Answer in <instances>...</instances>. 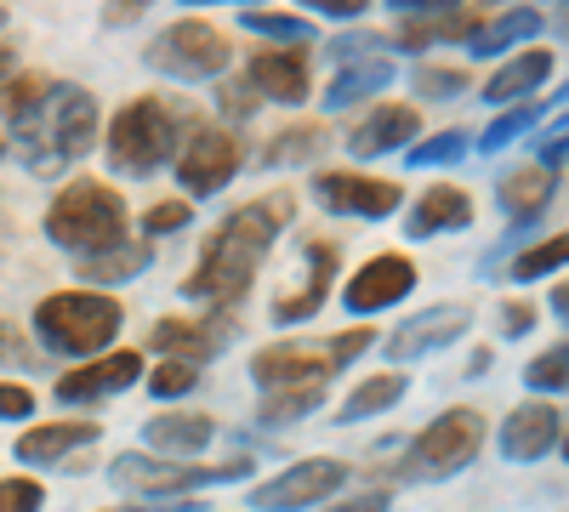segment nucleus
I'll return each instance as SVG.
<instances>
[{
	"label": "nucleus",
	"instance_id": "obj_1",
	"mask_svg": "<svg viewBox=\"0 0 569 512\" xmlns=\"http://www.w3.org/2000/svg\"><path fill=\"white\" fill-rule=\"evenodd\" d=\"M291 217H297V200L284 194V189L257 194L251 205H240L211 234V245L200 251L194 273L182 279V291L194 297V302H217V308L240 302L251 291V279H257V262L273 251V240L284 234V222H291Z\"/></svg>",
	"mask_w": 569,
	"mask_h": 512
},
{
	"label": "nucleus",
	"instance_id": "obj_2",
	"mask_svg": "<svg viewBox=\"0 0 569 512\" xmlns=\"http://www.w3.org/2000/svg\"><path fill=\"white\" fill-rule=\"evenodd\" d=\"M91 137H98V98L69 86V80H52L46 98L23 120H12V149H18L29 177L69 171L91 149Z\"/></svg>",
	"mask_w": 569,
	"mask_h": 512
},
{
	"label": "nucleus",
	"instance_id": "obj_3",
	"mask_svg": "<svg viewBox=\"0 0 569 512\" xmlns=\"http://www.w3.org/2000/svg\"><path fill=\"white\" fill-rule=\"evenodd\" d=\"M120 302L103 291H58V297H40L34 308V337L46 353H63V359H98L114 337H120Z\"/></svg>",
	"mask_w": 569,
	"mask_h": 512
},
{
	"label": "nucleus",
	"instance_id": "obj_4",
	"mask_svg": "<svg viewBox=\"0 0 569 512\" xmlns=\"http://www.w3.org/2000/svg\"><path fill=\"white\" fill-rule=\"evenodd\" d=\"M126 217L131 211H126L120 189L86 177V182H69L52 200V211H46V240L74 251V257H98V251H114L126 240Z\"/></svg>",
	"mask_w": 569,
	"mask_h": 512
},
{
	"label": "nucleus",
	"instance_id": "obj_5",
	"mask_svg": "<svg viewBox=\"0 0 569 512\" xmlns=\"http://www.w3.org/2000/svg\"><path fill=\"white\" fill-rule=\"evenodd\" d=\"M182 126H188V109L166 98H131L109 126V165L126 177H154L182 149Z\"/></svg>",
	"mask_w": 569,
	"mask_h": 512
},
{
	"label": "nucleus",
	"instance_id": "obj_6",
	"mask_svg": "<svg viewBox=\"0 0 569 512\" xmlns=\"http://www.w3.org/2000/svg\"><path fill=\"white\" fill-rule=\"evenodd\" d=\"M376 331L370 324H353L342 337H325V342H268L251 353V382L257 388H308V382H330L342 364H353L359 353H370Z\"/></svg>",
	"mask_w": 569,
	"mask_h": 512
},
{
	"label": "nucleus",
	"instance_id": "obj_7",
	"mask_svg": "<svg viewBox=\"0 0 569 512\" xmlns=\"http://www.w3.org/2000/svg\"><path fill=\"white\" fill-rule=\"evenodd\" d=\"M479 444H485V415L472 404H456L416 433V444L405 450V479H427V484L456 479L461 468L479 461Z\"/></svg>",
	"mask_w": 569,
	"mask_h": 512
},
{
	"label": "nucleus",
	"instance_id": "obj_8",
	"mask_svg": "<svg viewBox=\"0 0 569 512\" xmlns=\"http://www.w3.org/2000/svg\"><path fill=\"white\" fill-rule=\"evenodd\" d=\"M251 473V455H233L222 468H200V461H154V455H120L109 479L120 490H137L142 501H182L188 490H206V484H228V479H246Z\"/></svg>",
	"mask_w": 569,
	"mask_h": 512
},
{
	"label": "nucleus",
	"instance_id": "obj_9",
	"mask_svg": "<svg viewBox=\"0 0 569 512\" xmlns=\"http://www.w3.org/2000/svg\"><path fill=\"white\" fill-rule=\"evenodd\" d=\"M149 69L171 80H217L228 69V34L206 18H177L149 40Z\"/></svg>",
	"mask_w": 569,
	"mask_h": 512
},
{
	"label": "nucleus",
	"instance_id": "obj_10",
	"mask_svg": "<svg viewBox=\"0 0 569 512\" xmlns=\"http://www.w3.org/2000/svg\"><path fill=\"white\" fill-rule=\"evenodd\" d=\"M348 484V461L337 455H313V461H291L284 473H273L268 484L251 490V506L257 512H308V506H325Z\"/></svg>",
	"mask_w": 569,
	"mask_h": 512
},
{
	"label": "nucleus",
	"instance_id": "obj_11",
	"mask_svg": "<svg viewBox=\"0 0 569 512\" xmlns=\"http://www.w3.org/2000/svg\"><path fill=\"white\" fill-rule=\"evenodd\" d=\"M240 165H246V149H240V137L222 131V126H194V137L177 149V182L200 200L228 189Z\"/></svg>",
	"mask_w": 569,
	"mask_h": 512
},
{
	"label": "nucleus",
	"instance_id": "obj_12",
	"mask_svg": "<svg viewBox=\"0 0 569 512\" xmlns=\"http://www.w3.org/2000/svg\"><path fill=\"white\" fill-rule=\"evenodd\" d=\"M416 262L410 257H399V251H382V257H370L353 279H348V291H342V302H348V313L353 319H365V313H382V308H393V302H405L410 291H416Z\"/></svg>",
	"mask_w": 569,
	"mask_h": 512
},
{
	"label": "nucleus",
	"instance_id": "obj_13",
	"mask_svg": "<svg viewBox=\"0 0 569 512\" xmlns=\"http://www.w3.org/2000/svg\"><path fill=\"white\" fill-rule=\"evenodd\" d=\"M313 200L337 217H365V222H382L399 211V189L382 177H365V171H325L313 182Z\"/></svg>",
	"mask_w": 569,
	"mask_h": 512
},
{
	"label": "nucleus",
	"instance_id": "obj_14",
	"mask_svg": "<svg viewBox=\"0 0 569 512\" xmlns=\"http://www.w3.org/2000/svg\"><path fill=\"white\" fill-rule=\"evenodd\" d=\"M228 342H233V319H222V313H211V319H160L154 337H149L154 353H166L177 364H194V370L206 359H217Z\"/></svg>",
	"mask_w": 569,
	"mask_h": 512
},
{
	"label": "nucleus",
	"instance_id": "obj_15",
	"mask_svg": "<svg viewBox=\"0 0 569 512\" xmlns=\"http://www.w3.org/2000/svg\"><path fill=\"white\" fill-rule=\"evenodd\" d=\"M246 86L273 103H308V86H313L308 46H268V52H257L246 69Z\"/></svg>",
	"mask_w": 569,
	"mask_h": 512
},
{
	"label": "nucleus",
	"instance_id": "obj_16",
	"mask_svg": "<svg viewBox=\"0 0 569 512\" xmlns=\"http://www.w3.org/2000/svg\"><path fill=\"white\" fill-rule=\"evenodd\" d=\"M467 324H472V313H467L461 302L421 308L410 324H399V331L388 337V359H393V364H405V359H427V353L450 348L456 337H467Z\"/></svg>",
	"mask_w": 569,
	"mask_h": 512
},
{
	"label": "nucleus",
	"instance_id": "obj_17",
	"mask_svg": "<svg viewBox=\"0 0 569 512\" xmlns=\"http://www.w3.org/2000/svg\"><path fill=\"white\" fill-rule=\"evenodd\" d=\"M393 7H399V46H410V52H427L439 40H461L479 23L456 0H393Z\"/></svg>",
	"mask_w": 569,
	"mask_h": 512
},
{
	"label": "nucleus",
	"instance_id": "obj_18",
	"mask_svg": "<svg viewBox=\"0 0 569 512\" xmlns=\"http://www.w3.org/2000/svg\"><path fill=\"white\" fill-rule=\"evenodd\" d=\"M302 285L291 291V297H279L273 302V319L279 324H302V319H313L319 308H325V297H330V279H337V245L330 240H302Z\"/></svg>",
	"mask_w": 569,
	"mask_h": 512
},
{
	"label": "nucleus",
	"instance_id": "obj_19",
	"mask_svg": "<svg viewBox=\"0 0 569 512\" xmlns=\"http://www.w3.org/2000/svg\"><path fill=\"white\" fill-rule=\"evenodd\" d=\"M558 444H563V410L558 404L530 399V404H518L501 422V455L507 461H541Z\"/></svg>",
	"mask_w": 569,
	"mask_h": 512
},
{
	"label": "nucleus",
	"instance_id": "obj_20",
	"mask_svg": "<svg viewBox=\"0 0 569 512\" xmlns=\"http://www.w3.org/2000/svg\"><path fill=\"white\" fill-rule=\"evenodd\" d=\"M142 377V353H103V359H91L80 370H69V377H58V399L63 404H91V399H109L120 388H131Z\"/></svg>",
	"mask_w": 569,
	"mask_h": 512
},
{
	"label": "nucleus",
	"instance_id": "obj_21",
	"mask_svg": "<svg viewBox=\"0 0 569 512\" xmlns=\"http://www.w3.org/2000/svg\"><path fill=\"white\" fill-rule=\"evenodd\" d=\"M416 131H421V120H416L410 103H376V109L353 126L348 149H353L359 160H382V154L410 149V143H416Z\"/></svg>",
	"mask_w": 569,
	"mask_h": 512
},
{
	"label": "nucleus",
	"instance_id": "obj_22",
	"mask_svg": "<svg viewBox=\"0 0 569 512\" xmlns=\"http://www.w3.org/2000/svg\"><path fill=\"white\" fill-rule=\"evenodd\" d=\"M467 222H472V200H467V189L445 182V189H427V194L410 205L405 234H410V240H439V234H456V228H467Z\"/></svg>",
	"mask_w": 569,
	"mask_h": 512
},
{
	"label": "nucleus",
	"instance_id": "obj_23",
	"mask_svg": "<svg viewBox=\"0 0 569 512\" xmlns=\"http://www.w3.org/2000/svg\"><path fill=\"white\" fill-rule=\"evenodd\" d=\"M541 29H547V18H541L536 7H512V12L479 18L461 40H467V52H472V58H501V52H512L518 40H530V34H541Z\"/></svg>",
	"mask_w": 569,
	"mask_h": 512
},
{
	"label": "nucleus",
	"instance_id": "obj_24",
	"mask_svg": "<svg viewBox=\"0 0 569 512\" xmlns=\"http://www.w3.org/2000/svg\"><path fill=\"white\" fill-rule=\"evenodd\" d=\"M103 422H86V415H74V422H46V428H29L18 439V461H34V468H46V461H63L69 450L80 444H98Z\"/></svg>",
	"mask_w": 569,
	"mask_h": 512
},
{
	"label": "nucleus",
	"instance_id": "obj_25",
	"mask_svg": "<svg viewBox=\"0 0 569 512\" xmlns=\"http://www.w3.org/2000/svg\"><path fill=\"white\" fill-rule=\"evenodd\" d=\"M547 74H552V52H518V58H507V63L490 74L485 98L501 103V109H512V103H525L536 86H547Z\"/></svg>",
	"mask_w": 569,
	"mask_h": 512
},
{
	"label": "nucleus",
	"instance_id": "obj_26",
	"mask_svg": "<svg viewBox=\"0 0 569 512\" xmlns=\"http://www.w3.org/2000/svg\"><path fill=\"white\" fill-rule=\"evenodd\" d=\"M142 439H149L154 450H166V455H177V461H188V455H200L211 439H217V422L211 415H154L149 428H142Z\"/></svg>",
	"mask_w": 569,
	"mask_h": 512
},
{
	"label": "nucleus",
	"instance_id": "obj_27",
	"mask_svg": "<svg viewBox=\"0 0 569 512\" xmlns=\"http://www.w3.org/2000/svg\"><path fill=\"white\" fill-rule=\"evenodd\" d=\"M388 80H393L388 58H353V63H342L337 80L325 86V109H353V103L376 98V91H388Z\"/></svg>",
	"mask_w": 569,
	"mask_h": 512
},
{
	"label": "nucleus",
	"instance_id": "obj_28",
	"mask_svg": "<svg viewBox=\"0 0 569 512\" xmlns=\"http://www.w3.org/2000/svg\"><path fill=\"white\" fill-rule=\"evenodd\" d=\"M558 194V177H547L541 165H530V171H512L501 189H496V200H501V211L512 217V222H536L541 211H547V200Z\"/></svg>",
	"mask_w": 569,
	"mask_h": 512
},
{
	"label": "nucleus",
	"instance_id": "obj_29",
	"mask_svg": "<svg viewBox=\"0 0 569 512\" xmlns=\"http://www.w3.org/2000/svg\"><path fill=\"white\" fill-rule=\"evenodd\" d=\"M405 393H410V377H399V370H388V377H370V382H359V388L342 399V415H337V422H342V428H359L365 415L393 410Z\"/></svg>",
	"mask_w": 569,
	"mask_h": 512
},
{
	"label": "nucleus",
	"instance_id": "obj_30",
	"mask_svg": "<svg viewBox=\"0 0 569 512\" xmlns=\"http://www.w3.org/2000/svg\"><path fill=\"white\" fill-rule=\"evenodd\" d=\"M149 262H154V251L142 245V240H120L114 251L80 257V279H103V285H120V279H137Z\"/></svg>",
	"mask_w": 569,
	"mask_h": 512
},
{
	"label": "nucleus",
	"instance_id": "obj_31",
	"mask_svg": "<svg viewBox=\"0 0 569 512\" xmlns=\"http://www.w3.org/2000/svg\"><path fill=\"white\" fill-rule=\"evenodd\" d=\"M319 154H325V126L319 120L313 126H284L273 143L262 149V165H308Z\"/></svg>",
	"mask_w": 569,
	"mask_h": 512
},
{
	"label": "nucleus",
	"instance_id": "obj_32",
	"mask_svg": "<svg viewBox=\"0 0 569 512\" xmlns=\"http://www.w3.org/2000/svg\"><path fill=\"white\" fill-rule=\"evenodd\" d=\"M325 404V382H308V388H273L262 399V422L268 428H284V422H302V415H313Z\"/></svg>",
	"mask_w": 569,
	"mask_h": 512
},
{
	"label": "nucleus",
	"instance_id": "obj_33",
	"mask_svg": "<svg viewBox=\"0 0 569 512\" xmlns=\"http://www.w3.org/2000/svg\"><path fill=\"white\" fill-rule=\"evenodd\" d=\"M240 23H246L251 34H273V40H284V46H308V34H313V23H308V18H291V12H262V7H246V12H240Z\"/></svg>",
	"mask_w": 569,
	"mask_h": 512
},
{
	"label": "nucleus",
	"instance_id": "obj_34",
	"mask_svg": "<svg viewBox=\"0 0 569 512\" xmlns=\"http://www.w3.org/2000/svg\"><path fill=\"white\" fill-rule=\"evenodd\" d=\"M563 257H569V240H563V234H552V240L530 245V251L518 257L507 273L518 279V285H530V279H547V273H558V268H563Z\"/></svg>",
	"mask_w": 569,
	"mask_h": 512
},
{
	"label": "nucleus",
	"instance_id": "obj_35",
	"mask_svg": "<svg viewBox=\"0 0 569 512\" xmlns=\"http://www.w3.org/2000/svg\"><path fill=\"white\" fill-rule=\"evenodd\" d=\"M541 114H547V103H512V109H507V114H501V120L485 131V143H479V149H485V154H501V149L512 143V137H525Z\"/></svg>",
	"mask_w": 569,
	"mask_h": 512
},
{
	"label": "nucleus",
	"instance_id": "obj_36",
	"mask_svg": "<svg viewBox=\"0 0 569 512\" xmlns=\"http://www.w3.org/2000/svg\"><path fill=\"white\" fill-rule=\"evenodd\" d=\"M467 143H472V137L456 126V131L427 137V143H410V149H405V160H410V165H456V160L467 154Z\"/></svg>",
	"mask_w": 569,
	"mask_h": 512
},
{
	"label": "nucleus",
	"instance_id": "obj_37",
	"mask_svg": "<svg viewBox=\"0 0 569 512\" xmlns=\"http://www.w3.org/2000/svg\"><path fill=\"white\" fill-rule=\"evenodd\" d=\"M46 86H52V80H46V74H12L7 86H0V114H7V120H23L40 98H46Z\"/></svg>",
	"mask_w": 569,
	"mask_h": 512
},
{
	"label": "nucleus",
	"instance_id": "obj_38",
	"mask_svg": "<svg viewBox=\"0 0 569 512\" xmlns=\"http://www.w3.org/2000/svg\"><path fill=\"white\" fill-rule=\"evenodd\" d=\"M525 382H530L536 393H563V382H569V348L552 342L547 353H536L530 370H525Z\"/></svg>",
	"mask_w": 569,
	"mask_h": 512
},
{
	"label": "nucleus",
	"instance_id": "obj_39",
	"mask_svg": "<svg viewBox=\"0 0 569 512\" xmlns=\"http://www.w3.org/2000/svg\"><path fill=\"white\" fill-rule=\"evenodd\" d=\"M200 388V370L194 364H177V359H166L154 377H149V393L154 399H182V393H194Z\"/></svg>",
	"mask_w": 569,
	"mask_h": 512
},
{
	"label": "nucleus",
	"instance_id": "obj_40",
	"mask_svg": "<svg viewBox=\"0 0 569 512\" xmlns=\"http://www.w3.org/2000/svg\"><path fill=\"white\" fill-rule=\"evenodd\" d=\"M188 222H194V205L188 200H160L142 211V234H182Z\"/></svg>",
	"mask_w": 569,
	"mask_h": 512
},
{
	"label": "nucleus",
	"instance_id": "obj_41",
	"mask_svg": "<svg viewBox=\"0 0 569 512\" xmlns=\"http://www.w3.org/2000/svg\"><path fill=\"white\" fill-rule=\"evenodd\" d=\"M416 91L433 98V103H445V98H461L467 91V74L461 69H416Z\"/></svg>",
	"mask_w": 569,
	"mask_h": 512
},
{
	"label": "nucleus",
	"instance_id": "obj_42",
	"mask_svg": "<svg viewBox=\"0 0 569 512\" xmlns=\"http://www.w3.org/2000/svg\"><path fill=\"white\" fill-rule=\"evenodd\" d=\"M46 490L34 479H0V512H40Z\"/></svg>",
	"mask_w": 569,
	"mask_h": 512
},
{
	"label": "nucleus",
	"instance_id": "obj_43",
	"mask_svg": "<svg viewBox=\"0 0 569 512\" xmlns=\"http://www.w3.org/2000/svg\"><path fill=\"white\" fill-rule=\"evenodd\" d=\"M257 103H262V98H257V91L246 86V74H240V80H222V86H217V109H222V114H233V120L257 114Z\"/></svg>",
	"mask_w": 569,
	"mask_h": 512
},
{
	"label": "nucleus",
	"instance_id": "obj_44",
	"mask_svg": "<svg viewBox=\"0 0 569 512\" xmlns=\"http://www.w3.org/2000/svg\"><path fill=\"white\" fill-rule=\"evenodd\" d=\"M536 331V308L530 302H507L501 308V337L512 342V337H530Z\"/></svg>",
	"mask_w": 569,
	"mask_h": 512
},
{
	"label": "nucleus",
	"instance_id": "obj_45",
	"mask_svg": "<svg viewBox=\"0 0 569 512\" xmlns=\"http://www.w3.org/2000/svg\"><path fill=\"white\" fill-rule=\"evenodd\" d=\"M34 410V393L18 388V382H0V422H18V415Z\"/></svg>",
	"mask_w": 569,
	"mask_h": 512
},
{
	"label": "nucleus",
	"instance_id": "obj_46",
	"mask_svg": "<svg viewBox=\"0 0 569 512\" xmlns=\"http://www.w3.org/2000/svg\"><path fill=\"white\" fill-rule=\"evenodd\" d=\"M388 506H393L388 490H359V495H348V501H337V506H319V512H388Z\"/></svg>",
	"mask_w": 569,
	"mask_h": 512
},
{
	"label": "nucleus",
	"instance_id": "obj_47",
	"mask_svg": "<svg viewBox=\"0 0 569 512\" xmlns=\"http://www.w3.org/2000/svg\"><path fill=\"white\" fill-rule=\"evenodd\" d=\"M541 171H547V177L563 171V114L552 120V137H541Z\"/></svg>",
	"mask_w": 569,
	"mask_h": 512
},
{
	"label": "nucleus",
	"instance_id": "obj_48",
	"mask_svg": "<svg viewBox=\"0 0 569 512\" xmlns=\"http://www.w3.org/2000/svg\"><path fill=\"white\" fill-rule=\"evenodd\" d=\"M29 342L18 337V324H0V364H29Z\"/></svg>",
	"mask_w": 569,
	"mask_h": 512
},
{
	"label": "nucleus",
	"instance_id": "obj_49",
	"mask_svg": "<svg viewBox=\"0 0 569 512\" xmlns=\"http://www.w3.org/2000/svg\"><path fill=\"white\" fill-rule=\"evenodd\" d=\"M313 12H319V18L348 23V18H365V0H313Z\"/></svg>",
	"mask_w": 569,
	"mask_h": 512
},
{
	"label": "nucleus",
	"instance_id": "obj_50",
	"mask_svg": "<svg viewBox=\"0 0 569 512\" xmlns=\"http://www.w3.org/2000/svg\"><path fill=\"white\" fill-rule=\"evenodd\" d=\"M103 512H194L188 501H126V506H103Z\"/></svg>",
	"mask_w": 569,
	"mask_h": 512
},
{
	"label": "nucleus",
	"instance_id": "obj_51",
	"mask_svg": "<svg viewBox=\"0 0 569 512\" xmlns=\"http://www.w3.org/2000/svg\"><path fill=\"white\" fill-rule=\"evenodd\" d=\"M12 63H18V58H12V46H0V86L12 80Z\"/></svg>",
	"mask_w": 569,
	"mask_h": 512
},
{
	"label": "nucleus",
	"instance_id": "obj_52",
	"mask_svg": "<svg viewBox=\"0 0 569 512\" xmlns=\"http://www.w3.org/2000/svg\"><path fill=\"white\" fill-rule=\"evenodd\" d=\"M0 23H7V12H0Z\"/></svg>",
	"mask_w": 569,
	"mask_h": 512
},
{
	"label": "nucleus",
	"instance_id": "obj_53",
	"mask_svg": "<svg viewBox=\"0 0 569 512\" xmlns=\"http://www.w3.org/2000/svg\"><path fill=\"white\" fill-rule=\"evenodd\" d=\"M0 149H7V143H0Z\"/></svg>",
	"mask_w": 569,
	"mask_h": 512
}]
</instances>
